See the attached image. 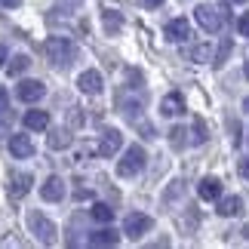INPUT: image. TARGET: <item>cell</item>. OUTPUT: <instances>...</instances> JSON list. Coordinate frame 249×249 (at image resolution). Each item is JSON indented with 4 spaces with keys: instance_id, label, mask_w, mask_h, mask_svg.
Listing matches in <instances>:
<instances>
[{
    "instance_id": "3",
    "label": "cell",
    "mask_w": 249,
    "mask_h": 249,
    "mask_svg": "<svg viewBox=\"0 0 249 249\" xmlns=\"http://www.w3.org/2000/svg\"><path fill=\"white\" fill-rule=\"evenodd\" d=\"M28 228H31V234L40 237V243H46V246H53V243H55V234H59V231H55V225H53L43 213L31 209V213H28Z\"/></svg>"
},
{
    "instance_id": "6",
    "label": "cell",
    "mask_w": 249,
    "mask_h": 249,
    "mask_svg": "<svg viewBox=\"0 0 249 249\" xmlns=\"http://www.w3.org/2000/svg\"><path fill=\"white\" fill-rule=\"evenodd\" d=\"M31 185H34V178L28 176V172H9L6 191H9V197H13V200H22L28 191H31Z\"/></svg>"
},
{
    "instance_id": "31",
    "label": "cell",
    "mask_w": 249,
    "mask_h": 249,
    "mask_svg": "<svg viewBox=\"0 0 249 249\" xmlns=\"http://www.w3.org/2000/svg\"><path fill=\"white\" fill-rule=\"evenodd\" d=\"M142 3H145V6H148V9H157V6H160V3H163V0H142Z\"/></svg>"
},
{
    "instance_id": "14",
    "label": "cell",
    "mask_w": 249,
    "mask_h": 249,
    "mask_svg": "<svg viewBox=\"0 0 249 249\" xmlns=\"http://www.w3.org/2000/svg\"><path fill=\"white\" fill-rule=\"evenodd\" d=\"M120 240V234L114 231V228H102V231H92L89 234V243L92 246H117Z\"/></svg>"
},
{
    "instance_id": "16",
    "label": "cell",
    "mask_w": 249,
    "mask_h": 249,
    "mask_svg": "<svg viewBox=\"0 0 249 249\" xmlns=\"http://www.w3.org/2000/svg\"><path fill=\"white\" fill-rule=\"evenodd\" d=\"M218 215H237V213H243V200L240 197H222V200H218Z\"/></svg>"
},
{
    "instance_id": "17",
    "label": "cell",
    "mask_w": 249,
    "mask_h": 249,
    "mask_svg": "<svg viewBox=\"0 0 249 249\" xmlns=\"http://www.w3.org/2000/svg\"><path fill=\"white\" fill-rule=\"evenodd\" d=\"M197 191H200L203 200H218V197H222V181H218V178H203Z\"/></svg>"
},
{
    "instance_id": "2",
    "label": "cell",
    "mask_w": 249,
    "mask_h": 249,
    "mask_svg": "<svg viewBox=\"0 0 249 249\" xmlns=\"http://www.w3.org/2000/svg\"><path fill=\"white\" fill-rule=\"evenodd\" d=\"M145 163H148V154H145V148L142 145H132V148H126V154H123V160L117 163V172L123 178H132V176H139L142 169H145Z\"/></svg>"
},
{
    "instance_id": "19",
    "label": "cell",
    "mask_w": 249,
    "mask_h": 249,
    "mask_svg": "<svg viewBox=\"0 0 249 249\" xmlns=\"http://www.w3.org/2000/svg\"><path fill=\"white\" fill-rule=\"evenodd\" d=\"M89 215L95 218V222H102V225H108L111 218H114V209L108 206V203H95L92 209H89Z\"/></svg>"
},
{
    "instance_id": "18",
    "label": "cell",
    "mask_w": 249,
    "mask_h": 249,
    "mask_svg": "<svg viewBox=\"0 0 249 249\" xmlns=\"http://www.w3.org/2000/svg\"><path fill=\"white\" fill-rule=\"evenodd\" d=\"M68 145H71V132H68V129H53L50 148H53V151H65Z\"/></svg>"
},
{
    "instance_id": "7",
    "label": "cell",
    "mask_w": 249,
    "mask_h": 249,
    "mask_svg": "<svg viewBox=\"0 0 249 249\" xmlns=\"http://www.w3.org/2000/svg\"><path fill=\"white\" fill-rule=\"evenodd\" d=\"M43 92H46V86L40 80H22V83L16 86V95L22 102H28V105H34L37 99H43Z\"/></svg>"
},
{
    "instance_id": "27",
    "label": "cell",
    "mask_w": 249,
    "mask_h": 249,
    "mask_svg": "<svg viewBox=\"0 0 249 249\" xmlns=\"http://www.w3.org/2000/svg\"><path fill=\"white\" fill-rule=\"evenodd\" d=\"M237 28H240V34H243V37H249V13H243V16H240Z\"/></svg>"
},
{
    "instance_id": "34",
    "label": "cell",
    "mask_w": 249,
    "mask_h": 249,
    "mask_svg": "<svg viewBox=\"0 0 249 249\" xmlns=\"http://www.w3.org/2000/svg\"><path fill=\"white\" fill-rule=\"evenodd\" d=\"M6 62V50H3V46H0V65H3Z\"/></svg>"
},
{
    "instance_id": "29",
    "label": "cell",
    "mask_w": 249,
    "mask_h": 249,
    "mask_svg": "<svg viewBox=\"0 0 249 249\" xmlns=\"http://www.w3.org/2000/svg\"><path fill=\"white\" fill-rule=\"evenodd\" d=\"M77 200H92V191L89 188H77V194H74Z\"/></svg>"
},
{
    "instance_id": "5",
    "label": "cell",
    "mask_w": 249,
    "mask_h": 249,
    "mask_svg": "<svg viewBox=\"0 0 249 249\" xmlns=\"http://www.w3.org/2000/svg\"><path fill=\"white\" fill-rule=\"evenodd\" d=\"M194 16H197V22H200V28H203V31H209V34H215L218 28H222V13H218V9H213V6H197L194 9Z\"/></svg>"
},
{
    "instance_id": "8",
    "label": "cell",
    "mask_w": 249,
    "mask_h": 249,
    "mask_svg": "<svg viewBox=\"0 0 249 249\" xmlns=\"http://www.w3.org/2000/svg\"><path fill=\"white\" fill-rule=\"evenodd\" d=\"M120 145H123V136L117 129H105L102 132V142H99V154L102 157H114L120 151Z\"/></svg>"
},
{
    "instance_id": "10",
    "label": "cell",
    "mask_w": 249,
    "mask_h": 249,
    "mask_svg": "<svg viewBox=\"0 0 249 249\" xmlns=\"http://www.w3.org/2000/svg\"><path fill=\"white\" fill-rule=\"evenodd\" d=\"M77 86H80V92H86V95H99L102 92V74L99 71H83L77 77Z\"/></svg>"
},
{
    "instance_id": "12",
    "label": "cell",
    "mask_w": 249,
    "mask_h": 249,
    "mask_svg": "<svg viewBox=\"0 0 249 249\" xmlns=\"http://www.w3.org/2000/svg\"><path fill=\"white\" fill-rule=\"evenodd\" d=\"M9 151H13V157H31L34 154V145H31V139H28V136L13 132V139H9Z\"/></svg>"
},
{
    "instance_id": "13",
    "label": "cell",
    "mask_w": 249,
    "mask_h": 249,
    "mask_svg": "<svg viewBox=\"0 0 249 249\" xmlns=\"http://www.w3.org/2000/svg\"><path fill=\"white\" fill-rule=\"evenodd\" d=\"M185 111V95L181 92H169L163 102H160V114H166V117H176V114Z\"/></svg>"
},
{
    "instance_id": "37",
    "label": "cell",
    "mask_w": 249,
    "mask_h": 249,
    "mask_svg": "<svg viewBox=\"0 0 249 249\" xmlns=\"http://www.w3.org/2000/svg\"><path fill=\"white\" fill-rule=\"evenodd\" d=\"M246 77H249V62H246Z\"/></svg>"
},
{
    "instance_id": "26",
    "label": "cell",
    "mask_w": 249,
    "mask_h": 249,
    "mask_svg": "<svg viewBox=\"0 0 249 249\" xmlns=\"http://www.w3.org/2000/svg\"><path fill=\"white\" fill-rule=\"evenodd\" d=\"M228 129H231V142H234V145H240V123L228 120Z\"/></svg>"
},
{
    "instance_id": "9",
    "label": "cell",
    "mask_w": 249,
    "mask_h": 249,
    "mask_svg": "<svg viewBox=\"0 0 249 249\" xmlns=\"http://www.w3.org/2000/svg\"><path fill=\"white\" fill-rule=\"evenodd\" d=\"M40 197L43 200H50V203H59V200L65 197V185H62V178L59 176H50L43 181V188H40Z\"/></svg>"
},
{
    "instance_id": "30",
    "label": "cell",
    "mask_w": 249,
    "mask_h": 249,
    "mask_svg": "<svg viewBox=\"0 0 249 249\" xmlns=\"http://www.w3.org/2000/svg\"><path fill=\"white\" fill-rule=\"evenodd\" d=\"M240 176H243V178H249V157H243V160H240Z\"/></svg>"
},
{
    "instance_id": "35",
    "label": "cell",
    "mask_w": 249,
    "mask_h": 249,
    "mask_svg": "<svg viewBox=\"0 0 249 249\" xmlns=\"http://www.w3.org/2000/svg\"><path fill=\"white\" fill-rule=\"evenodd\" d=\"M243 111H249V95H246V102H243Z\"/></svg>"
},
{
    "instance_id": "23",
    "label": "cell",
    "mask_w": 249,
    "mask_h": 249,
    "mask_svg": "<svg viewBox=\"0 0 249 249\" xmlns=\"http://www.w3.org/2000/svg\"><path fill=\"white\" fill-rule=\"evenodd\" d=\"M188 55H191L194 62H209V59H213V50H209V43H200V46H194Z\"/></svg>"
},
{
    "instance_id": "33",
    "label": "cell",
    "mask_w": 249,
    "mask_h": 249,
    "mask_svg": "<svg viewBox=\"0 0 249 249\" xmlns=\"http://www.w3.org/2000/svg\"><path fill=\"white\" fill-rule=\"evenodd\" d=\"M0 3H3V6H18L22 0H0Z\"/></svg>"
},
{
    "instance_id": "32",
    "label": "cell",
    "mask_w": 249,
    "mask_h": 249,
    "mask_svg": "<svg viewBox=\"0 0 249 249\" xmlns=\"http://www.w3.org/2000/svg\"><path fill=\"white\" fill-rule=\"evenodd\" d=\"M6 102H9V95H6V89H0V111L6 108Z\"/></svg>"
},
{
    "instance_id": "11",
    "label": "cell",
    "mask_w": 249,
    "mask_h": 249,
    "mask_svg": "<svg viewBox=\"0 0 249 249\" xmlns=\"http://www.w3.org/2000/svg\"><path fill=\"white\" fill-rule=\"evenodd\" d=\"M188 37H191V25H188V18H172V22L166 25V40L181 43V40H188Z\"/></svg>"
},
{
    "instance_id": "28",
    "label": "cell",
    "mask_w": 249,
    "mask_h": 249,
    "mask_svg": "<svg viewBox=\"0 0 249 249\" xmlns=\"http://www.w3.org/2000/svg\"><path fill=\"white\" fill-rule=\"evenodd\" d=\"M126 77H129V83H142V74L136 68H126Z\"/></svg>"
},
{
    "instance_id": "4",
    "label": "cell",
    "mask_w": 249,
    "mask_h": 249,
    "mask_svg": "<svg viewBox=\"0 0 249 249\" xmlns=\"http://www.w3.org/2000/svg\"><path fill=\"white\" fill-rule=\"evenodd\" d=\"M151 215H145V213H132V215H126V222H123V234L126 237H132V240H139L142 234H148L151 231Z\"/></svg>"
},
{
    "instance_id": "38",
    "label": "cell",
    "mask_w": 249,
    "mask_h": 249,
    "mask_svg": "<svg viewBox=\"0 0 249 249\" xmlns=\"http://www.w3.org/2000/svg\"><path fill=\"white\" fill-rule=\"evenodd\" d=\"M234 3H246V0H234Z\"/></svg>"
},
{
    "instance_id": "20",
    "label": "cell",
    "mask_w": 249,
    "mask_h": 249,
    "mask_svg": "<svg viewBox=\"0 0 249 249\" xmlns=\"http://www.w3.org/2000/svg\"><path fill=\"white\" fill-rule=\"evenodd\" d=\"M28 68H31V59H28V55H16L6 71H9V77H18V74H25Z\"/></svg>"
},
{
    "instance_id": "1",
    "label": "cell",
    "mask_w": 249,
    "mask_h": 249,
    "mask_svg": "<svg viewBox=\"0 0 249 249\" xmlns=\"http://www.w3.org/2000/svg\"><path fill=\"white\" fill-rule=\"evenodd\" d=\"M77 55V46H74L68 37H50L46 40V59H50L55 68H68Z\"/></svg>"
},
{
    "instance_id": "15",
    "label": "cell",
    "mask_w": 249,
    "mask_h": 249,
    "mask_svg": "<svg viewBox=\"0 0 249 249\" xmlns=\"http://www.w3.org/2000/svg\"><path fill=\"white\" fill-rule=\"evenodd\" d=\"M50 126V114L46 111H28L25 114V129H31V132H40Z\"/></svg>"
},
{
    "instance_id": "22",
    "label": "cell",
    "mask_w": 249,
    "mask_h": 249,
    "mask_svg": "<svg viewBox=\"0 0 249 249\" xmlns=\"http://www.w3.org/2000/svg\"><path fill=\"white\" fill-rule=\"evenodd\" d=\"M120 25H123L120 13H114V9H108V13H105V31H108V34H117V31H120Z\"/></svg>"
},
{
    "instance_id": "36",
    "label": "cell",
    "mask_w": 249,
    "mask_h": 249,
    "mask_svg": "<svg viewBox=\"0 0 249 249\" xmlns=\"http://www.w3.org/2000/svg\"><path fill=\"white\" fill-rule=\"evenodd\" d=\"M243 234H246V240H249V225H246V228H243Z\"/></svg>"
},
{
    "instance_id": "24",
    "label": "cell",
    "mask_w": 249,
    "mask_h": 249,
    "mask_svg": "<svg viewBox=\"0 0 249 249\" xmlns=\"http://www.w3.org/2000/svg\"><path fill=\"white\" fill-rule=\"evenodd\" d=\"M228 53H231V40L225 37V40H222V46H218V53H215V59H213V65H215V68H222V65L228 62Z\"/></svg>"
},
{
    "instance_id": "21",
    "label": "cell",
    "mask_w": 249,
    "mask_h": 249,
    "mask_svg": "<svg viewBox=\"0 0 249 249\" xmlns=\"http://www.w3.org/2000/svg\"><path fill=\"white\" fill-rule=\"evenodd\" d=\"M169 142H172V148H176V151H181V148L188 145V129H185V126H172Z\"/></svg>"
},
{
    "instance_id": "25",
    "label": "cell",
    "mask_w": 249,
    "mask_h": 249,
    "mask_svg": "<svg viewBox=\"0 0 249 249\" xmlns=\"http://www.w3.org/2000/svg\"><path fill=\"white\" fill-rule=\"evenodd\" d=\"M206 139H209V132H206V123L197 117V120H194V145H203Z\"/></svg>"
}]
</instances>
